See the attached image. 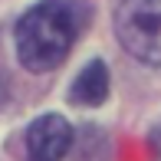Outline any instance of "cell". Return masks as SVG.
<instances>
[{
    "label": "cell",
    "instance_id": "1",
    "mask_svg": "<svg viewBox=\"0 0 161 161\" xmlns=\"http://www.w3.org/2000/svg\"><path fill=\"white\" fill-rule=\"evenodd\" d=\"M82 30V10L76 0H40L20 17L13 43L30 72H49L69 56Z\"/></svg>",
    "mask_w": 161,
    "mask_h": 161
},
{
    "label": "cell",
    "instance_id": "2",
    "mask_svg": "<svg viewBox=\"0 0 161 161\" xmlns=\"http://www.w3.org/2000/svg\"><path fill=\"white\" fill-rule=\"evenodd\" d=\"M115 33L135 59L161 66V0H122Z\"/></svg>",
    "mask_w": 161,
    "mask_h": 161
},
{
    "label": "cell",
    "instance_id": "3",
    "mask_svg": "<svg viewBox=\"0 0 161 161\" xmlns=\"http://www.w3.org/2000/svg\"><path fill=\"white\" fill-rule=\"evenodd\" d=\"M72 145V128L63 115H40L26 128V161H63Z\"/></svg>",
    "mask_w": 161,
    "mask_h": 161
},
{
    "label": "cell",
    "instance_id": "4",
    "mask_svg": "<svg viewBox=\"0 0 161 161\" xmlns=\"http://www.w3.org/2000/svg\"><path fill=\"white\" fill-rule=\"evenodd\" d=\"M69 99L76 105H102L108 99V69L102 59H92L72 79V89H69Z\"/></svg>",
    "mask_w": 161,
    "mask_h": 161
}]
</instances>
